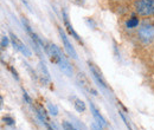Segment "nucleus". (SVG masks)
Returning a JSON list of instances; mask_svg holds the SVG:
<instances>
[{"mask_svg":"<svg viewBox=\"0 0 154 130\" xmlns=\"http://www.w3.org/2000/svg\"><path fill=\"white\" fill-rule=\"evenodd\" d=\"M62 13H63V19H64V26H65V29L68 30V32L72 36V37L76 39L77 41L81 44V45H83V40L79 38V36L77 35L76 32H75V30L72 29V26H71V24H70V21H69V18H68V13H66V11L65 10H63L62 11Z\"/></svg>","mask_w":154,"mask_h":130,"instance_id":"nucleus-7","label":"nucleus"},{"mask_svg":"<svg viewBox=\"0 0 154 130\" xmlns=\"http://www.w3.org/2000/svg\"><path fill=\"white\" fill-rule=\"evenodd\" d=\"M113 1H122V0H113Z\"/></svg>","mask_w":154,"mask_h":130,"instance_id":"nucleus-19","label":"nucleus"},{"mask_svg":"<svg viewBox=\"0 0 154 130\" xmlns=\"http://www.w3.org/2000/svg\"><path fill=\"white\" fill-rule=\"evenodd\" d=\"M62 127H63L64 130H77L76 128L72 125V123H70V122H68V121H63V122H62Z\"/></svg>","mask_w":154,"mask_h":130,"instance_id":"nucleus-11","label":"nucleus"},{"mask_svg":"<svg viewBox=\"0 0 154 130\" xmlns=\"http://www.w3.org/2000/svg\"><path fill=\"white\" fill-rule=\"evenodd\" d=\"M10 37H11L12 44H13V46H14L16 50L20 51L25 57H31V51H30V49H29V47L20 40L19 38L13 33V32H10Z\"/></svg>","mask_w":154,"mask_h":130,"instance_id":"nucleus-4","label":"nucleus"},{"mask_svg":"<svg viewBox=\"0 0 154 130\" xmlns=\"http://www.w3.org/2000/svg\"><path fill=\"white\" fill-rule=\"evenodd\" d=\"M7 45H8V38L2 35V36H1V49L5 50V49L7 47Z\"/></svg>","mask_w":154,"mask_h":130,"instance_id":"nucleus-13","label":"nucleus"},{"mask_svg":"<svg viewBox=\"0 0 154 130\" xmlns=\"http://www.w3.org/2000/svg\"><path fill=\"white\" fill-rule=\"evenodd\" d=\"M88 65H89V69H90V71H91V74L94 76V78L98 82V84H100L101 86H103L104 89H109V86L107 85V82H106V79H104V77H103L102 71L98 69V66H97L96 64L89 60V62H88Z\"/></svg>","mask_w":154,"mask_h":130,"instance_id":"nucleus-3","label":"nucleus"},{"mask_svg":"<svg viewBox=\"0 0 154 130\" xmlns=\"http://www.w3.org/2000/svg\"><path fill=\"white\" fill-rule=\"evenodd\" d=\"M45 127H46V130H56V129H54V128L49 124V122H48V123H45Z\"/></svg>","mask_w":154,"mask_h":130,"instance_id":"nucleus-18","label":"nucleus"},{"mask_svg":"<svg viewBox=\"0 0 154 130\" xmlns=\"http://www.w3.org/2000/svg\"><path fill=\"white\" fill-rule=\"evenodd\" d=\"M93 129L94 130H102V127L98 124H93Z\"/></svg>","mask_w":154,"mask_h":130,"instance_id":"nucleus-17","label":"nucleus"},{"mask_svg":"<svg viewBox=\"0 0 154 130\" xmlns=\"http://www.w3.org/2000/svg\"><path fill=\"white\" fill-rule=\"evenodd\" d=\"M137 38L143 44H151L154 40V24L145 21L137 30Z\"/></svg>","mask_w":154,"mask_h":130,"instance_id":"nucleus-2","label":"nucleus"},{"mask_svg":"<svg viewBox=\"0 0 154 130\" xmlns=\"http://www.w3.org/2000/svg\"><path fill=\"white\" fill-rule=\"evenodd\" d=\"M48 108H49V111L52 116H57L58 115V109L56 105H52L51 103H48Z\"/></svg>","mask_w":154,"mask_h":130,"instance_id":"nucleus-12","label":"nucleus"},{"mask_svg":"<svg viewBox=\"0 0 154 130\" xmlns=\"http://www.w3.org/2000/svg\"><path fill=\"white\" fill-rule=\"evenodd\" d=\"M2 121L7 124V125H14V119L12 118V117H8V116H6V117H4L2 118Z\"/></svg>","mask_w":154,"mask_h":130,"instance_id":"nucleus-14","label":"nucleus"},{"mask_svg":"<svg viewBox=\"0 0 154 130\" xmlns=\"http://www.w3.org/2000/svg\"><path fill=\"white\" fill-rule=\"evenodd\" d=\"M74 107L78 112H83L85 110V103L82 101V99H78L76 98L75 102H74Z\"/></svg>","mask_w":154,"mask_h":130,"instance_id":"nucleus-10","label":"nucleus"},{"mask_svg":"<svg viewBox=\"0 0 154 130\" xmlns=\"http://www.w3.org/2000/svg\"><path fill=\"white\" fill-rule=\"evenodd\" d=\"M58 32H59V36H60V39H62V41H63V46H64V49L66 50V52L69 53V56L72 57L74 59H77L76 50H75V49H74V46L71 45V43H70V40L68 39L66 35L63 32L62 27H58Z\"/></svg>","mask_w":154,"mask_h":130,"instance_id":"nucleus-5","label":"nucleus"},{"mask_svg":"<svg viewBox=\"0 0 154 130\" xmlns=\"http://www.w3.org/2000/svg\"><path fill=\"white\" fill-rule=\"evenodd\" d=\"M72 2H75L76 5H79V6H82L83 4H84V0H71Z\"/></svg>","mask_w":154,"mask_h":130,"instance_id":"nucleus-16","label":"nucleus"},{"mask_svg":"<svg viewBox=\"0 0 154 130\" xmlns=\"http://www.w3.org/2000/svg\"><path fill=\"white\" fill-rule=\"evenodd\" d=\"M90 110H91V113H93V116H94L95 121L97 122V124H98V125H101L102 128H107V127H108L107 121L103 118V116L101 115V112L98 111V109L94 105V103H93V102L90 103Z\"/></svg>","mask_w":154,"mask_h":130,"instance_id":"nucleus-8","label":"nucleus"},{"mask_svg":"<svg viewBox=\"0 0 154 130\" xmlns=\"http://www.w3.org/2000/svg\"><path fill=\"white\" fill-rule=\"evenodd\" d=\"M133 7L139 17L149 18L154 16V0H134Z\"/></svg>","mask_w":154,"mask_h":130,"instance_id":"nucleus-1","label":"nucleus"},{"mask_svg":"<svg viewBox=\"0 0 154 130\" xmlns=\"http://www.w3.org/2000/svg\"><path fill=\"white\" fill-rule=\"evenodd\" d=\"M23 97H24V99H26V102H27L29 104H32V101H31V98L29 97V95H27V92H26V91H24V93H23Z\"/></svg>","mask_w":154,"mask_h":130,"instance_id":"nucleus-15","label":"nucleus"},{"mask_svg":"<svg viewBox=\"0 0 154 130\" xmlns=\"http://www.w3.org/2000/svg\"><path fill=\"white\" fill-rule=\"evenodd\" d=\"M77 80L79 82V84H81L82 88H84L87 91H89L90 93H93L94 96H97V91L93 88V85H91L89 78L85 76V74H83V72H78V74H77Z\"/></svg>","mask_w":154,"mask_h":130,"instance_id":"nucleus-6","label":"nucleus"},{"mask_svg":"<svg viewBox=\"0 0 154 130\" xmlns=\"http://www.w3.org/2000/svg\"><path fill=\"white\" fill-rule=\"evenodd\" d=\"M139 23H140L139 17L133 16V17H131V18L126 21V27H128V29H135V27L139 26Z\"/></svg>","mask_w":154,"mask_h":130,"instance_id":"nucleus-9","label":"nucleus"}]
</instances>
